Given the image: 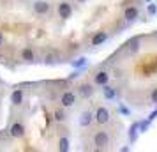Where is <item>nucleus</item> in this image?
Returning a JSON list of instances; mask_svg holds the SVG:
<instances>
[{"mask_svg":"<svg viewBox=\"0 0 157 152\" xmlns=\"http://www.w3.org/2000/svg\"><path fill=\"white\" fill-rule=\"evenodd\" d=\"M94 145H95V149H106L108 145H109V134H108L106 131H99V133H95V136H94Z\"/></svg>","mask_w":157,"mask_h":152,"instance_id":"1","label":"nucleus"},{"mask_svg":"<svg viewBox=\"0 0 157 152\" xmlns=\"http://www.w3.org/2000/svg\"><path fill=\"white\" fill-rule=\"evenodd\" d=\"M34 11H36L37 14H48L51 11V6L48 0H36L34 2Z\"/></svg>","mask_w":157,"mask_h":152,"instance_id":"2","label":"nucleus"},{"mask_svg":"<svg viewBox=\"0 0 157 152\" xmlns=\"http://www.w3.org/2000/svg\"><path fill=\"white\" fill-rule=\"evenodd\" d=\"M74 103H76V94L74 92H64L62 97H60V104L64 108H71V106H74Z\"/></svg>","mask_w":157,"mask_h":152,"instance_id":"3","label":"nucleus"},{"mask_svg":"<svg viewBox=\"0 0 157 152\" xmlns=\"http://www.w3.org/2000/svg\"><path fill=\"white\" fill-rule=\"evenodd\" d=\"M72 14V7L69 2H60L58 4V16L60 18H64V20H69Z\"/></svg>","mask_w":157,"mask_h":152,"instance_id":"4","label":"nucleus"},{"mask_svg":"<svg viewBox=\"0 0 157 152\" xmlns=\"http://www.w3.org/2000/svg\"><path fill=\"white\" fill-rule=\"evenodd\" d=\"M9 134L13 138H23L25 136V126L21 122H14L11 126V129H9Z\"/></svg>","mask_w":157,"mask_h":152,"instance_id":"5","label":"nucleus"},{"mask_svg":"<svg viewBox=\"0 0 157 152\" xmlns=\"http://www.w3.org/2000/svg\"><path fill=\"white\" fill-rule=\"evenodd\" d=\"M95 120H97L99 124H106V122H109V110L104 108V106L97 108V111H95Z\"/></svg>","mask_w":157,"mask_h":152,"instance_id":"6","label":"nucleus"},{"mask_svg":"<svg viewBox=\"0 0 157 152\" xmlns=\"http://www.w3.org/2000/svg\"><path fill=\"white\" fill-rule=\"evenodd\" d=\"M94 81H95V85H99V87H102V85H106L108 81H109V74H108L106 71H99L97 74H95V78H94Z\"/></svg>","mask_w":157,"mask_h":152,"instance_id":"7","label":"nucleus"},{"mask_svg":"<svg viewBox=\"0 0 157 152\" xmlns=\"http://www.w3.org/2000/svg\"><path fill=\"white\" fill-rule=\"evenodd\" d=\"M138 14H140V11H138V7H134V6H131V7H127L124 11V18H125L127 21H134L136 18H138Z\"/></svg>","mask_w":157,"mask_h":152,"instance_id":"8","label":"nucleus"},{"mask_svg":"<svg viewBox=\"0 0 157 152\" xmlns=\"http://www.w3.org/2000/svg\"><path fill=\"white\" fill-rule=\"evenodd\" d=\"M78 92H79L81 97H90V95L94 94V87L90 85V83H83V85L78 87Z\"/></svg>","mask_w":157,"mask_h":152,"instance_id":"9","label":"nucleus"},{"mask_svg":"<svg viewBox=\"0 0 157 152\" xmlns=\"http://www.w3.org/2000/svg\"><path fill=\"white\" fill-rule=\"evenodd\" d=\"M92 119H94V115L90 111H83V113L79 115V126H81V127H88V126L92 124Z\"/></svg>","mask_w":157,"mask_h":152,"instance_id":"10","label":"nucleus"},{"mask_svg":"<svg viewBox=\"0 0 157 152\" xmlns=\"http://www.w3.org/2000/svg\"><path fill=\"white\" fill-rule=\"evenodd\" d=\"M106 39H108L106 32H97V34L92 37V46H99V44L106 43Z\"/></svg>","mask_w":157,"mask_h":152,"instance_id":"11","label":"nucleus"},{"mask_svg":"<svg viewBox=\"0 0 157 152\" xmlns=\"http://www.w3.org/2000/svg\"><path fill=\"white\" fill-rule=\"evenodd\" d=\"M102 94H104L106 99H115V97H117V88L109 87L106 83V85H102Z\"/></svg>","mask_w":157,"mask_h":152,"instance_id":"12","label":"nucleus"},{"mask_svg":"<svg viewBox=\"0 0 157 152\" xmlns=\"http://www.w3.org/2000/svg\"><path fill=\"white\" fill-rule=\"evenodd\" d=\"M11 103L16 104V106L23 103V90H21V88H18V90H14V92L11 94Z\"/></svg>","mask_w":157,"mask_h":152,"instance_id":"13","label":"nucleus"},{"mask_svg":"<svg viewBox=\"0 0 157 152\" xmlns=\"http://www.w3.org/2000/svg\"><path fill=\"white\" fill-rule=\"evenodd\" d=\"M21 58L25 62H34V60H36V53L32 51V48H25V50L21 51Z\"/></svg>","mask_w":157,"mask_h":152,"instance_id":"14","label":"nucleus"},{"mask_svg":"<svg viewBox=\"0 0 157 152\" xmlns=\"http://www.w3.org/2000/svg\"><path fill=\"white\" fill-rule=\"evenodd\" d=\"M69 138H60V140H58V150L60 152H67L69 150Z\"/></svg>","mask_w":157,"mask_h":152,"instance_id":"15","label":"nucleus"},{"mask_svg":"<svg viewBox=\"0 0 157 152\" xmlns=\"http://www.w3.org/2000/svg\"><path fill=\"white\" fill-rule=\"evenodd\" d=\"M138 126H140V122H134V124H132V127L129 129V138H131V142H134V140H136V131H138Z\"/></svg>","mask_w":157,"mask_h":152,"instance_id":"16","label":"nucleus"},{"mask_svg":"<svg viewBox=\"0 0 157 152\" xmlns=\"http://www.w3.org/2000/svg\"><path fill=\"white\" fill-rule=\"evenodd\" d=\"M55 120H65V113L62 110H57L55 111Z\"/></svg>","mask_w":157,"mask_h":152,"instance_id":"17","label":"nucleus"},{"mask_svg":"<svg viewBox=\"0 0 157 152\" xmlns=\"http://www.w3.org/2000/svg\"><path fill=\"white\" fill-rule=\"evenodd\" d=\"M85 62H86V58L81 57V58H78L76 62H72V65H74V67H81V65H85Z\"/></svg>","mask_w":157,"mask_h":152,"instance_id":"18","label":"nucleus"},{"mask_svg":"<svg viewBox=\"0 0 157 152\" xmlns=\"http://www.w3.org/2000/svg\"><path fill=\"white\" fill-rule=\"evenodd\" d=\"M150 99H152V103H154V104H157V88H154V90H152Z\"/></svg>","mask_w":157,"mask_h":152,"instance_id":"19","label":"nucleus"},{"mask_svg":"<svg viewBox=\"0 0 157 152\" xmlns=\"http://www.w3.org/2000/svg\"><path fill=\"white\" fill-rule=\"evenodd\" d=\"M148 13H150V14H155V13H157L155 4H150V6H148Z\"/></svg>","mask_w":157,"mask_h":152,"instance_id":"20","label":"nucleus"},{"mask_svg":"<svg viewBox=\"0 0 157 152\" xmlns=\"http://www.w3.org/2000/svg\"><path fill=\"white\" fill-rule=\"evenodd\" d=\"M2 41H4V37H2V32H0V46H2Z\"/></svg>","mask_w":157,"mask_h":152,"instance_id":"21","label":"nucleus"},{"mask_svg":"<svg viewBox=\"0 0 157 152\" xmlns=\"http://www.w3.org/2000/svg\"><path fill=\"white\" fill-rule=\"evenodd\" d=\"M78 2H86V0H78Z\"/></svg>","mask_w":157,"mask_h":152,"instance_id":"22","label":"nucleus"},{"mask_svg":"<svg viewBox=\"0 0 157 152\" xmlns=\"http://www.w3.org/2000/svg\"><path fill=\"white\" fill-rule=\"evenodd\" d=\"M148 2H150V0H148Z\"/></svg>","mask_w":157,"mask_h":152,"instance_id":"23","label":"nucleus"}]
</instances>
